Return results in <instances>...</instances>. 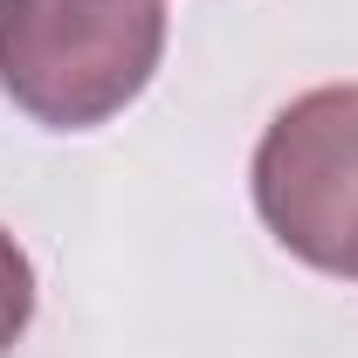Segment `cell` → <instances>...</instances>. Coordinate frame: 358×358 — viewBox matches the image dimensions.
Returning <instances> with one entry per match:
<instances>
[{
	"mask_svg": "<svg viewBox=\"0 0 358 358\" xmlns=\"http://www.w3.org/2000/svg\"><path fill=\"white\" fill-rule=\"evenodd\" d=\"M255 207L310 268L352 275L358 255V83H324L268 117L255 145Z\"/></svg>",
	"mask_w": 358,
	"mask_h": 358,
	"instance_id": "2",
	"label": "cell"
},
{
	"mask_svg": "<svg viewBox=\"0 0 358 358\" xmlns=\"http://www.w3.org/2000/svg\"><path fill=\"white\" fill-rule=\"evenodd\" d=\"M166 0H0V90L48 131H90L152 83Z\"/></svg>",
	"mask_w": 358,
	"mask_h": 358,
	"instance_id": "1",
	"label": "cell"
},
{
	"mask_svg": "<svg viewBox=\"0 0 358 358\" xmlns=\"http://www.w3.org/2000/svg\"><path fill=\"white\" fill-rule=\"evenodd\" d=\"M28 317H35V262H28V248L0 227V358L21 345Z\"/></svg>",
	"mask_w": 358,
	"mask_h": 358,
	"instance_id": "3",
	"label": "cell"
},
{
	"mask_svg": "<svg viewBox=\"0 0 358 358\" xmlns=\"http://www.w3.org/2000/svg\"><path fill=\"white\" fill-rule=\"evenodd\" d=\"M352 275H358V255H352Z\"/></svg>",
	"mask_w": 358,
	"mask_h": 358,
	"instance_id": "4",
	"label": "cell"
}]
</instances>
